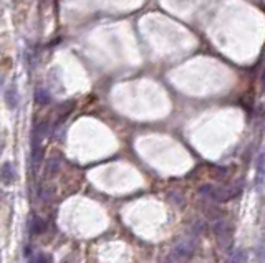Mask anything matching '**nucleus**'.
I'll return each mask as SVG.
<instances>
[{"label":"nucleus","mask_w":265,"mask_h":263,"mask_svg":"<svg viewBox=\"0 0 265 263\" xmlns=\"http://www.w3.org/2000/svg\"><path fill=\"white\" fill-rule=\"evenodd\" d=\"M45 229H47V222L43 219H40V217H33L30 222V230L32 234H43Z\"/></svg>","instance_id":"obj_7"},{"label":"nucleus","mask_w":265,"mask_h":263,"mask_svg":"<svg viewBox=\"0 0 265 263\" xmlns=\"http://www.w3.org/2000/svg\"><path fill=\"white\" fill-rule=\"evenodd\" d=\"M265 179V152H260L257 157V182L262 184Z\"/></svg>","instance_id":"obj_8"},{"label":"nucleus","mask_w":265,"mask_h":263,"mask_svg":"<svg viewBox=\"0 0 265 263\" xmlns=\"http://www.w3.org/2000/svg\"><path fill=\"white\" fill-rule=\"evenodd\" d=\"M73 106H75V103H62V104H58L57 106V110H55V116H57V122H60V121H63L65 117L70 115L71 113V110H73Z\"/></svg>","instance_id":"obj_6"},{"label":"nucleus","mask_w":265,"mask_h":263,"mask_svg":"<svg viewBox=\"0 0 265 263\" xmlns=\"http://www.w3.org/2000/svg\"><path fill=\"white\" fill-rule=\"evenodd\" d=\"M30 263H50V260H48V257H45L43 253H40V255L32 258Z\"/></svg>","instance_id":"obj_11"},{"label":"nucleus","mask_w":265,"mask_h":263,"mask_svg":"<svg viewBox=\"0 0 265 263\" xmlns=\"http://www.w3.org/2000/svg\"><path fill=\"white\" fill-rule=\"evenodd\" d=\"M262 89H264V91H265V71H264V73H262Z\"/></svg>","instance_id":"obj_12"},{"label":"nucleus","mask_w":265,"mask_h":263,"mask_svg":"<svg viewBox=\"0 0 265 263\" xmlns=\"http://www.w3.org/2000/svg\"><path fill=\"white\" fill-rule=\"evenodd\" d=\"M35 101L38 106H47L52 101V94L47 88H42V86H38V88L35 89Z\"/></svg>","instance_id":"obj_5"},{"label":"nucleus","mask_w":265,"mask_h":263,"mask_svg":"<svg viewBox=\"0 0 265 263\" xmlns=\"http://www.w3.org/2000/svg\"><path fill=\"white\" fill-rule=\"evenodd\" d=\"M214 232H216L219 242H222L224 247H227L231 242V237H232V227L227 224V222H217L216 227H214Z\"/></svg>","instance_id":"obj_2"},{"label":"nucleus","mask_w":265,"mask_h":263,"mask_svg":"<svg viewBox=\"0 0 265 263\" xmlns=\"http://www.w3.org/2000/svg\"><path fill=\"white\" fill-rule=\"evenodd\" d=\"M242 187L240 185H232V187H226V185H212V184H204L199 187V194L209 201L214 202H227L231 199L237 197L240 194Z\"/></svg>","instance_id":"obj_1"},{"label":"nucleus","mask_w":265,"mask_h":263,"mask_svg":"<svg viewBox=\"0 0 265 263\" xmlns=\"http://www.w3.org/2000/svg\"><path fill=\"white\" fill-rule=\"evenodd\" d=\"M3 99H5V104L8 110H17L18 101H20V96H18V89L15 85H10L3 93Z\"/></svg>","instance_id":"obj_3"},{"label":"nucleus","mask_w":265,"mask_h":263,"mask_svg":"<svg viewBox=\"0 0 265 263\" xmlns=\"http://www.w3.org/2000/svg\"><path fill=\"white\" fill-rule=\"evenodd\" d=\"M17 174L15 169H13L12 162H3V166L0 167V180H2L5 185H10L13 180H15Z\"/></svg>","instance_id":"obj_4"},{"label":"nucleus","mask_w":265,"mask_h":263,"mask_svg":"<svg viewBox=\"0 0 265 263\" xmlns=\"http://www.w3.org/2000/svg\"><path fill=\"white\" fill-rule=\"evenodd\" d=\"M231 263H247V253L244 250H235L231 257Z\"/></svg>","instance_id":"obj_9"},{"label":"nucleus","mask_w":265,"mask_h":263,"mask_svg":"<svg viewBox=\"0 0 265 263\" xmlns=\"http://www.w3.org/2000/svg\"><path fill=\"white\" fill-rule=\"evenodd\" d=\"M212 177L214 179H224L227 175V169L226 167H212Z\"/></svg>","instance_id":"obj_10"},{"label":"nucleus","mask_w":265,"mask_h":263,"mask_svg":"<svg viewBox=\"0 0 265 263\" xmlns=\"http://www.w3.org/2000/svg\"><path fill=\"white\" fill-rule=\"evenodd\" d=\"M2 147H3V143L0 141V152H2Z\"/></svg>","instance_id":"obj_13"}]
</instances>
